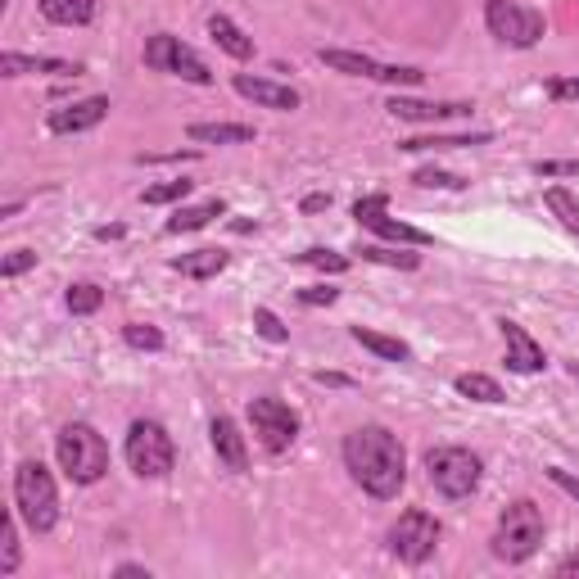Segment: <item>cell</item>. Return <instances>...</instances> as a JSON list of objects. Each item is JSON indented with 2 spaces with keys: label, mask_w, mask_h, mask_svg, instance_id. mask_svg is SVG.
Returning <instances> with one entry per match:
<instances>
[{
  "label": "cell",
  "mask_w": 579,
  "mask_h": 579,
  "mask_svg": "<svg viewBox=\"0 0 579 579\" xmlns=\"http://www.w3.org/2000/svg\"><path fill=\"white\" fill-rule=\"evenodd\" d=\"M344 466L349 475L367 489L371 498L390 503L399 498L403 480H408V453H403L399 435H390L385 426H362L344 439Z\"/></svg>",
  "instance_id": "cell-1"
},
{
  "label": "cell",
  "mask_w": 579,
  "mask_h": 579,
  "mask_svg": "<svg viewBox=\"0 0 579 579\" xmlns=\"http://www.w3.org/2000/svg\"><path fill=\"white\" fill-rule=\"evenodd\" d=\"M55 457L73 485H95V480L109 471V444L100 439V430L86 426V421H68V426L59 430Z\"/></svg>",
  "instance_id": "cell-2"
},
{
  "label": "cell",
  "mask_w": 579,
  "mask_h": 579,
  "mask_svg": "<svg viewBox=\"0 0 579 579\" xmlns=\"http://www.w3.org/2000/svg\"><path fill=\"white\" fill-rule=\"evenodd\" d=\"M14 507H19V516L28 521V530H37V534L55 530V521H59V489H55L50 471L37 462V457L19 462V471H14Z\"/></svg>",
  "instance_id": "cell-3"
},
{
  "label": "cell",
  "mask_w": 579,
  "mask_h": 579,
  "mask_svg": "<svg viewBox=\"0 0 579 579\" xmlns=\"http://www.w3.org/2000/svg\"><path fill=\"white\" fill-rule=\"evenodd\" d=\"M543 543V512L530 503V498H521V503H512L503 516H498V530H494V557L498 561H530L534 552H539Z\"/></svg>",
  "instance_id": "cell-4"
},
{
  "label": "cell",
  "mask_w": 579,
  "mask_h": 579,
  "mask_svg": "<svg viewBox=\"0 0 579 579\" xmlns=\"http://www.w3.org/2000/svg\"><path fill=\"white\" fill-rule=\"evenodd\" d=\"M123 457L141 480H159L177 466V448H172V435L159 426V421H132L127 430V444H123Z\"/></svg>",
  "instance_id": "cell-5"
},
{
  "label": "cell",
  "mask_w": 579,
  "mask_h": 579,
  "mask_svg": "<svg viewBox=\"0 0 579 579\" xmlns=\"http://www.w3.org/2000/svg\"><path fill=\"white\" fill-rule=\"evenodd\" d=\"M426 471H430V485L444 498H471L480 489V457L471 448H453V444L430 448Z\"/></svg>",
  "instance_id": "cell-6"
},
{
  "label": "cell",
  "mask_w": 579,
  "mask_h": 579,
  "mask_svg": "<svg viewBox=\"0 0 579 579\" xmlns=\"http://www.w3.org/2000/svg\"><path fill=\"white\" fill-rule=\"evenodd\" d=\"M145 64L154 68V73H172L181 77V82H195V86H209L213 73L209 64H204L195 50L186 46L181 37H172V32H154L150 41H145Z\"/></svg>",
  "instance_id": "cell-7"
},
{
  "label": "cell",
  "mask_w": 579,
  "mask_h": 579,
  "mask_svg": "<svg viewBox=\"0 0 579 579\" xmlns=\"http://www.w3.org/2000/svg\"><path fill=\"white\" fill-rule=\"evenodd\" d=\"M485 23L503 46H516V50L539 46V37H543V14L525 10L516 0H485Z\"/></svg>",
  "instance_id": "cell-8"
},
{
  "label": "cell",
  "mask_w": 579,
  "mask_h": 579,
  "mask_svg": "<svg viewBox=\"0 0 579 579\" xmlns=\"http://www.w3.org/2000/svg\"><path fill=\"white\" fill-rule=\"evenodd\" d=\"M435 548H439V521H435L430 512L412 507V512H403L399 521H394L390 552H394L399 561H408V566H421V561H426Z\"/></svg>",
  "instance_id": "cell-9"
},
{
  "label": "cell",
  "mask_w": 579,
  "mask_h": 579,
  "mask_svg": "<svg viewBox=\"0 0 579 579\" xmlns=\"http://www.w3.org/2000/svg\"><path fill=\"white\" fill-rule=\"evenodd\" d=\"M249 426H254L258 444H263L267 453H285V448L295 444V435H299L295 408L281 403V399H254V403H249Z\"/></svg>",
  "instance_id": "cell-10"
},
{
  "label": "cell",
  "mask_w": 579,
  "mask_h": 579,
  "mask_svg": "<svg viewBox=\"0 0 579 579\" xmlns=\"http://www.w3.org/2000/svg\"><path fill=\"white\" fill-rule=\"evenodd\" d=\"M317 59H322L326 68H335V73H349V77H371V82H390V86H421V68H394V64H376V59L367 55H353V50H317Z\"/></svg>",
  "instance_id": "cell-11"
},
{
  "label": "cell",
  "mask_w": 579,
  "mask_h": 579,
  "mask_svg": "<svg viewBox=\"0 0 579 579\" xmlns=\"http://www.w3.org/2000/svg\"><path fill=\"white\" fill-rule=\"evenodd\" d=\"M353 218L362 222V227H371L376 236L394 240V245H430V231H417L408 227V222L390 218V200L385 195H367V200L353 204Z\"/></svg>",
  "instance_id": "cell-12"
},
{
  "label": "cell",
  "mask_w": 579,
  "mask_h": 579,
  "mask_svg": "<svg viewBox=\"0 0 579 579\" xmlns=\"http://www.w3.org/2000/svg\"><path fill=\"white\" fill-rule=\"evenodd\" d=\"M109 118V100L105 95H86V100H77V105H64V109H50V132L55 136H77V132H91V127H100Z\"/></svg>",
  "instance_id": "cell-13"
},
{
  "label": "cell",
  "mask_w": 579,
  "mask_h": 579,
  "mask_svg": "<svg viewBox=\"0 0 579 579\" xmlns=\"http://www.w3.org/2000/svg\"><path fill=\"white\" fill-rule=\"evenodd\" d=\"M236 91L245 95V100H254V105H263V109H281V114H290V109H299V91H295V86L267 82V77L236 73Z\"/></svg>",
  "instance_id": "cell-14"
},
{
  "label": "cell",
  "mask_w": 579,
  "mask_h": 579,
  "mask_svg": "<svg viewBox=\"0 0 579 579\" xmlns=\"http://www.w3.org/2000/svg\"><path fill=\"white\" fill-rule=\"evenodd\" d=\"M390 114L403 123H448V118H466L471 105H439V100H408V95H394Z\"/></svg>",
  "instance_id": "cell-15"
},
{
  "label": "cell",
  "mask_w": 579,
  "mask_h": 579,
  "mask_svg": "<svg viewBox=\"0 0 579 579\" xmlns=\"http://www.w3.org/2000/svg\"><path fill=\"white\" fill-rule=\"evenodd\" d=\"M503 340H507V367L521 371V376H530V371H543V349L534 344V335L525 331V326L516 322H503Z\"/></svg>",
  "instance_id": "cell-16"
},
{
  "label": "cell",
  "mask_w": 579,
  "mask_h": 579,
  "mask_svg": "<svg viewBox=\"0 0 579 579\" xmlns=\"http://www.w3.org/2000/svg\"><path fill=\"white\" fill-rule=\"evenodd\" d=\"M213 435V453H218V462L227 466V471H245L249 466V448H245V435H240V426L231 417H218L209 426Z\"/></svg>",
  "instance_id": "cell-17"
},
{
  "label": "cell",
  "mask_w": 579,
  "mask_h": 579,
  "mask_svg": "<svg viewBox=\"0 0 579 579\" xmlns=\"http://www.w3.org/2000/svg\"><path fill=\"white\" fill-rule=\"evenodd\" d=\"M0 73L5 77H23V73H55V77H77L82 68L68 64V59H46V55H19V50H5L0 55Z\"/></svg>",
  "instance_id": "cell-18"
},
{
  "label": "cell",
  "mask_w": 579,
  "mask_h": 579,
  "mask_svg": "<svg viewBox=\"0 0 579 579\" xmlns=\"http://www.w3.org/2000/svg\"><path fill=\"white\" fill-rule=\"evenodd\" d=\"M186 136L195 145H245L254 141V127L249 123H190Z\"/></svg>",
  "instance_id": "cell-19"
},
{
  "label": "cell",
  "mask_w": 579,
  "mask_h": 579,
  "mask_svg": "<svg viewBox=\"0 0 579 579\" xmlns=\"http://www.w3.org/2000/svg\"><path fill=\"white\" fill-rule=\"evenodd\" d=\"M227 267V249H195V254H181L172 258V272L181 276H195V281H209Z\"/></svg>",
  "instance_id": "cell-20"
},
{
  "label": "cell",
  "mask_w": 579,
  "mask_h": 579,
  "mask_svg": "<svg viewBox=\"0 0 579 579\" xmlns=\"http://www.w3.org/2000/svg\"><path fill=\"white\" fill-rule=\"evenodd\" d=\"M41 14L59 28H82L95 19V0H41Z\"/></svg>",
  "instance_id": "cell-21"
},
{
  "label": "cell",
  "mask_w": 579,
  "mask_h": 579,
  "mask_svg": "<svg viewBox=\"0 0 579 579\" xmlns=\"http://www.w3.org/2000/svg\"><path fill=\"white\" fill-rule=\"evenodd\" d=\"M209 37L218 41V46L227 50L231 59H249V55H254V41H249L245 32H240L236 23L227 19V14H213V19H209Z\"/></svg>",
  "instance_id": "cell-22"
},
{
  "label": "cell",
  "mask_w": 579,
  "mask_h": 579,
  "mask_svg": "<svg viewBox=\"0 0 579 579\" xmlns=\"http://www.w3.org/2000/svg\"><path fill=\"white\" fill-rule=\"evenodd\" d=\"M213 218H222V200H204V204H190V209H177L168 218V236H181V231H200L209 227Z\"/></svg>",
  "instance_id": "cell-23"
},
{
  "label": "cell",
  "mask_w": 579,
  "mask_h": 579,
  "mask_svg": "<svg viewBox=\"0 0 579 579\" xmlns=\"http://www.w3.org/2000/svg\"><path fill=\"white\" fill-rule=\"evenodd\" d=\"M353 340H358L362 349H371L376 358H385V362H408L412 358V349L403 340H394V335H380V331H367V326H353Z\"/></svg>",
  "instance_id": "cell-24"
},
{
  "label": "cell",
  "mask_w": 579,
  "mask_h": 579,
  "mask_svg": "<svg viewBox=\"0 0 579 579\" xmlns=\"http://www.w3.org/2000/svg\"><path fill=\"white\" fill-rule=\"evenodd\" d=\"M453 385L462 399H475V403H503L507 399L503 385H498L494 376H485V371H466V376H457Z\"/></svg>",
  "instance_id": "cell-25"
},
{
  "label": "cell",
  "mask_w": 579,
  "mask_h": 579,
  "mask_svg": "<svg viewBox=\"0 0 579 579\" xmlns=\"http://www.w3.org/2000/svg\"><path fill=\"white\" fill-rule=\"evenodd\" d=\"M543 204L557 213V222L570 231V236H579V200L570 195L566 186H548V190H543Z\"/></svg>",
  "instance_id": "cell-26"
},
{
  "label": "cell",
  "mask_w": 579,
  "mask_h": 579,
  "mask_svg": "<svg viewBox=\"0 0 579 579\" xmlns=\"http://www.w3.org/2000/svg\"><path fill=\"white\" fill-rule=\"evenodd\" d=\"M64 304H68V313H73V317H91V313H100V304H105V290H100V285H91V281L68 285Z\"/></svg>",
  "instance_id": "cell-27"
},
{
  "label": "cell",
  "mask_w": 579,
  "mask_h": 579,
  "mask_svg": "<svg viewBox=\"0 0 579 579\" xmlns=\"http://www.w3.org/2000/svg\"><path fill=\"white\" fill-rule=\"evenodd\" d=\"M457 145H489V132L475 136H417V141H403V150H457Z\"/></svg>",
  "instance_id": "cell-28"
},
{
  "label": "cell",
  "mask_w": 579,
  "mask_h": 579,
  "mask_svg": "<svg viewBox=\"0 0 579 579\" xmlns=\"http://www.w3.org/2000/svg\"><path fill=\"white\" fill-rule=\"evenodd\" d=\"M123 340L132 344V349H150V353L163 349V331H159V326H145V322H127L123 326Z\"/></svg>",
  "instance_id": "cell-29"
},
{
  "label": "cell",
  "mask_w": 579,
  "mask_h": 579,
  "mask_svg": "<svg viewBox=\"0 0 579 579\" xmlns=\"http://www.w3.org/2000/svg\"><path fill=\"white\" fill-rule=\"evenodd\" d=\"M0 543H5V552H0V575H14V570H19V530H14V516H5V525H0Z\"/></svg>",
  "instance_id": "cell-30"
},
{
  "label": "cell",
  "mask_w": 579,
  "mask_h": 579,
  "mask_svg": "<svg viewBox=\"0 0 579 579\" xmlns=\"http://www.w3.org/2000/svg\"><path fill=\"white\" fill-rule=\"evenodd\" d=\"M254 331L263 335L267 344H285V340H290V331L281 326V317H276L272 308H254Z\"/></svg>",
  "instance_id": "cell-31"
},
{
  "label": "cell",
  "mask_w": 579,
  "mask_h": 579,
  "mask_svg": "<svg viewBox=\"0 0 579 579\" xmlns=\"http://www.w3.org/2000/svg\"><path fill=\"white\" fill-rule=\"evenodd\" d=\"M362 258H367V263H385V267H403V272H412V267L421 263L417 254H399V249H380V245H367Z\"/></svg>",
  "instance_id": "cell-32"
},
{
  "label": "cell",
  "mask_w": 579,
  "mask_h": 579,
  "mask_svg": "<svg viewBox=\"0 0 579 579\" xmlns=\"http://www.w3.org/2000/svg\"><path fill=\"white\" fill-rule=\"evenodd\" d=\"M186 195H190V181H163V186L141 190L145 204H172V200H186Z\"/></svg>",
  "instance_id": "cell-33"
},
{
  "label": "cell",
  "mask_w": 579,
  "mask_h": 579,
  "mask_svg": "<svg viewBox=\"0 0 579 579\" xmlns=\"http://www.w3.org/2000/svg\"><path fill=\"white\" fill-rule=\"evenodd\" d=\"M32 267H37V254H32V249H14V254L0 258V276H5V281H14V276L32 272Z\"/></svg>",
  "instance_id": "cell-34"
},
{
  "label": "cell",
  "mask_w": 579,
  "mask_h": 579,
  "mask_svg": "<svg viewBox=\"0 0 579 579\" xmlns=\"http://www.w3.org/2000/svg\"><path fill=\"white\" fill-rule=\"evenodd\" d=\"M299 263L322 267V272H344V267H349V258L335 254V249H308V254H299Z\"/></svg>",
  "instance_id": "cell-35"
},
{
  "label": "cell",
  "mask_w": 579,
  "mask_h": 579,
  "mask_svg": "<svg viewBox=\"0 0 579 579\" xmlns=\"http://www.w3.org/2000/svg\"><path fill=\"white\" fill-rule=\"evenodd\" d=\"M412 181H417V186H439V190H462V186H466L462 177H453V172H439V168L412 172Z\"/></svg>",
  "instance_id": "cell-36"
},
{
  "label": "cell",
  "mask_w": 579,
  "mask_h": 579,
  "mask_svg": "<svg viewBox=\"0 0 579 579\" xmlns=\"http://www.w3.org/2000/svg\"><path fill=\"white\" fill-rule=\"evenodd\" d=\"M539 177H579V159H548V163H534Z\"/></svg>",
  "instance_id": "cell-37"
},
{
  "label": "cell",
  "mask_w": 579,
  "mask_h": 579,
  "mask_svg": "<svg viewBox=\"0 0 579 579\" xmlns=\"http://www.w3.org/2000/svg\"><path fill=\"white\" fill-rule=\"evenodd\" d=\"M548 95L552 100H579V77H552Z\"/></svg>",
  "instance_id": "cell-38"
},
{
  "label": "cell",
  "mask_w": 579,
  "mask_h": 579,
  "mask_svg": "<svg viewBox=\"0 0 579 579\" xmlns=\"http://www.w3.org/2000/svg\"><path fill=\"white\" fill-rule=\"evenodd\" d=\"M548 480H552V485H557V489H566V494L579 503V475L561 471V466H548Z\"/></svg>",
  "instance_id": "cell-39"
},
{
  "label": "cell",
  "mask_w": 579,
  "mask_h": 579,
  "mask_svg": "<svg viewBox=\"0 0 579 579\" xmlns=\"http://www.w3.org/2000/svg\"><path fill=\"white\" fill-rule=\"evenodd\" d=\"M335 295H340V290H331V285H308V290H299L304 304H335Z\"/></svg>",
  "instance_id": "cell-40"
},
{
  "label": "cell",
  "mask_w": 579,
  "mask_h": 579,
  "mask_svg": "<svg viewBox=\"0 0 579 579\" xmlns=\"http://www.w3.org/2000/svg\"><path fill=\"white\" fill-rule=\"evenodd\" d=\"M322 209H331V195H308L304 200V213H322Z\"/></svg>",
  "instance_id": "cell-41"
},
{
  "label": "cell",
  "mask_w": 579,
  "mask_h": 579,
  "mask_svg": "<svg viewBox=\"0 0 579 579\" xmlns=\"http://www.w3.org/2000/svg\"><path fill=\"white\" fill-rule=\"evenodd\" d=\"M317 385H349V376H340V371H317Z\"/></svg>",
  "instance_id": "cell-42"
},
{
  "label": "cell",
  "mask_w": 579,
  "mask_h": 579,
  "mask_svg": "<svg viewBox=\"0 0 579 579\" xmlns=\"http://www.w3.org/2000/svg\"><path fill=\"white\" fill-rule=\"evenodd\" d=\"M557 575H579V557H566V561H561Z\"/></svg>",
  "instance_id": "cell-43"
},
{
  "label": "cell",
  "mask_w": 579,
  "mask_h": 579,
  "mask_svg": "<svg viewBox=\"0 0 579 579\" xmlns=\"http://www.w3.org/2000/svg\"><path fill=\"white\" fill-rule=\"evenodd\" d=\"M118 575H150V570L136 566V561H127V566H118Z\"/></svg>",
  "instance_id": "cell-44"
},
{
  "label": "cell",
  "mask_w": 579,
  "mask_h": 579,
  "mask_svg": "<svg viewBox=\"0 0 579 579\" xmlns=\"http://www.w3.org/2000/svg\"><path fill=\"white\" fill-rule=\"evenodd\" d=\"M95 236H100V240H118V236H123V227H100Z\"/></svg>",
  "instance_id": "cell-45"
}]
</instances>
